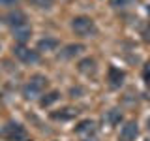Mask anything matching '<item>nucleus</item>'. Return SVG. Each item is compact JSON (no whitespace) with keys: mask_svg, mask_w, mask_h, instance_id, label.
<instances>
[{"mask_svg":"<svg viewBox=\"0 0 150 141\" xmlns=\"http://www.w3.org/2000/svg\"><path fill=\"white\" fill-rule=\"evenodd\" d=\"M47 85H49V79H47L45 75H41V73H36V75H32L30 81L25 85L23 94H25V98H28V100L38 98V96H40V94L47 88Z\"/></svg>","mask_w":150,"mask_h":141,"instance_id":"f257e3e1","label":"nucleus"},{"mask_svg":"<svg viewBox=\"0 0 150 141\" xmlns=\"http://www.w3.org/2000/svg\"><path fill=\"white\" fill-rule=\"evenodd\" d=\"M71 28H73L75 34L81 36V38H90V36H94V34L98 32L96 23H94L90 17H86V15L75 17L73 21H71Z\"/></svg>","mask_w":150,"mask_h":141,"instance_id":"f03ea898","label":"nucleus"},{"mask_svg":"<svg viewBox=\"0 0 150 141\" xmlns=\"http://www.w3.org/2000/svg\"><path fill=\"white\" fill-rule=\"evenodd\" d=\"M0 137H4L6 141H26L28 134L25 126H21L19 122H8L0 128Z\"/></svg>","mask_w":150,"mask_h":141,"instance_id":"7ed1b4c3","label":"nucleus"},{"mask_svg":"<svg viewBox=\"0 0 150 141\" xmlns=\"http://www.w3.org/2000/svg\"><path fill=\"white\" fill-rule=\"evenodd\" d=\"M13 55L17 56L21 62H25V64H36L38 60H40V55H38V51H32V49H28V47H25L23 43H19L13 47Z\"/></svg>","mask_w":150,"mask_h":141,"instance_id":"20e7f679","label":"nucleus"},{"mask_svg":"<svg viewBox=\"0 0 150 141\" xmlns=\"http://www.w3.org/2000/svg\"><path fill=\"white\" fill-rule=\"evenodd\" d=\"M0 21L4 23V25H9V26H19V25H25L26 23V15L23 11H19V9H13V11L9 13H4L2 17H0Z\"/></svg>","mask_w":150,"mask_h":141,"instance_id":"39448f33","label":"nucleus"},{"mask_svg":"<svg viewBox=\"0 0 150 141\" xmlns=\"http://www.w3.org/2000/svg\"><path fill=\"white\" fill-rule=\"evenodd\" d=\"M137 134H139L137 122L129 120V122H126V124L122 126V130H120V141H135Z\"/></svg>","mask_w":150,"mask_h":141,"instance_id":"423d86ee","label":"nucleus"},{"mask_svg":"<svg viewBox=\"0 0 150 141\" xmlns=\"http://www.w3.org/2000/svg\"><path fill=\"white\" fill-rule=\"evenodd\" d=\"M11 34H13V38H15L19 43H25L26 40H30V36H32V28L28 26V23H25V25L13 26V28H11Z\"/></svg>","mask_w":150,"mask_h":141,"instance_id":"0eeeda50","label":"nucleus"},{"mask_svg":"<svg viewBox=\"0 0 150 141\" xmlns=\"http://www.w3.org/2000/svg\"><path fill=\"white\" fill-rule=\"evenodd\" d=\"M124 72H120L118 68H115V66H111L109 68V73H107V79H109V87L111 88H120L122 83H124Z\"/></svg>","mask_w":150,"mask_h":141,"instance_id":"6e6552de","label":"nucleus"},{"mask_svg":"<svg viewBox=\"0 0 150 141\" xmlns=\"http://www.w3.org/2000/svg\"><path fill=\"white\" fill-rule=\"evenodd\" d=\"M84 51V45L83 43H69V45H66L62 51H60V58H64V60H69V58H75L79 53H83Z\"/></svg>","mask_w":150,"mask_h":141,"instance_id":"1a4fd4ad","label":"nucleus"},{"mask_svg":"<svg viewBox=\"0 0 150 141\" xmlns=\"http://www.w3.org/2000/svg\"><path fill=\"white\" fill-rule=\"evenodd\" d=\"M77 70L84 75H94L98 72V66H96V60L92 58V56H86V58H83L81 62L77 64Z\"/></svg>","mask_w":150,"mask_h":141,"instance_id":"9d476101","label":"nucleus"},{"mask_svg":"<svg viewBox=\"0 0 150 141\" xmlns=\"http://www.w3.org/2000/svg\"><path fill=\"white\" fill-rule=\"evenodd\" d=\"M94 132H96V124H94V120H83V122H79V126L75 128V134L84 135V139H88L90 134H94Z\"/></svg>","mask_w":150,"mask_h":141,"instance_id":"9b49d317","label":"nucleus"},{"mask_svg":"<svg viewBox=\"0 0 150 141\" xmlns=\"http://www.w3.org/2000/svg\"><path fill=\"white\" fill-rule=\"evenodd\" d=\"M75 115H77V109H73V107H64V109H60V113H53L51 119H54V120H69V119H73Z\"/></svg>","mask_w":150,"mask_h":141,"instance_id":"f8f14e48","label":"nucleus"},{"mask_svg":"<svg viewBox=\"0 0 150 141\" xmlns=\"http://www.w3.org/2000/svg\"><path fill=\"white\" fill-rule=\"evenodd\" d=\"M58 45L60 43H58L56 38H43V40L38 41V49H40V51H54Z\"/></svg>","mask_w":150,"mask_h":141,"instance_id":"ddd939ff","label":"nucleus"},{"mask_svg":"<svg viewBox=\"0 0 150 141\" xmlns=\"http://www.w3.org/2000/svg\"><path fill=\"white\" fill-rule=\"evenodd\" d=\"M58 100H60V92H56V90H53V92L45 94V96L41 98L40 105H41V107H49V105H53V103H54V102H58Z\"/></svg>","mask_w":150,"mask_h":141,"instance_id":"4468645a","label":"nucleus"},{"mask_svg":"<svg viewBox=\"0 0 150 141\" xmlns=\"http://www.w3.org/2000/svg\"><path fill=\"white\" fill-rule=\"evenodd\" d=\"M105 120L109 122L111 126H116V124H120V120H122V113H120L118 109H111V111L105 115Z\"/></svg>","mask_w":150,"mask_h":141,"instance_id":"2eb2a0df","label":"nucleus"},{"mask_svg":"<svg viewBox=\"0 0 150 141\" xmlns=\"http://www.w3.org/2000/svg\"><path fill=\"white\" fill-rule=\"evenodd\" d=\"M131 2H133V0H111V6L112 8H126V6H129Z\"/></svg>","mask_w":150,"mask_h":141,"instance_id":"dca6fc26","label":"nucleus"},{"mask_svg":"<svg viewBox=\"0 0 150 141\" xmlns=\"http://www.w3.org/2000/svg\"><path fill=\"white\" fill-rule=\"evenodd\" d=\"M144 81L146 83H150V62L144 66Z\"/></svg>","mask_w":150,"mask_h":141,"instance_id":"f3484780","label":"nucleus"},{"mask_svg":"<svg viewBox=\"0 0 150 141\" xmlns=\"http://www.w3.org/2000/svg\"><path fill=\"white\" fill-rule=\"evenodd\" d=\"M13 2H17V0H0V4H13Z\"/></svg>","mask_w":150,"mask_h":141,"instance_id":"a211bd4d","label":"nucleus"},{"mask_svg":"<svg viewBox=\"0 0 150 141\" xmlns=\"http://www.w3.org/2000/svg\"><path fill=\"white\" fill-rule=\"evenodd\" d=\"M146 13H148V19H150V6L146 8Z\"/></svg>","mask_w":150,"mask_h":141,"instance_id":"6ab92c4d","label":"nucleus"},{"mask_svg":"<svg viewBox=\"0 0 150 141\" xmlns=\"http://www.w3.org/2000/svg\"><path fill=\"white\" fill-rule=\"evenodd\" d=\"M148 128H150V120H148Z\"/></svg>","mask_w":150,"mask_h":141,"instance_id":"aec40b11","label":"nucleus"}]
</instances>
